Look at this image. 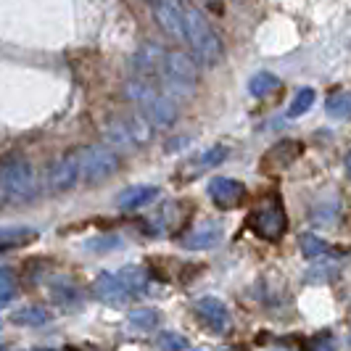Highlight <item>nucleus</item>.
<instances>
[{
	"label": "nucleus",
	"mask_w": 351,
	"mask_h": 351,
	"mask_svg": "<svg viewBox=\"0 0 351 351\" xmlns=\"http://www.w3.org/2000/svg\"><path fill=\"white\" fill-rule=\"evenodd\" d=\"M156 195H158L156 185H130V188H124L122 193L117 195V206L122 211L143 209L151 201H156Z\"/></svg>",
	"instance_id": "4468645a"
},
{
	"label": "nucleus",
	"mask_w": 351,
	"mask_h": 351,
	"mask_svg": "<svg viewBox=\"0 0 351 351\" xmlns=\"http://www.w3.org/2000/svg\"><path fill=\"white\" fill-rule=\"evenodd\" d=\"M185 45L191 48L193 58L204 66H214L222 61V37L217 35V29L209 24V19L204 16L195 5L185 3Z\"/></svg>",
	"instance_id": "7ed1b4c3"
},
{
	"label": "nucleus",
	"mask_w": 351,
	"mask_h": 351,
	"mask_svg": "<svg viewBox=\"0 0 351 351\" xmlns=\"http://www.w3.org/2000/svg\"><path fill=\"white\" fill-rule=\"evenodd\" d=\"M35 351H56V349H35Z\"/></svg>",
	"instance_id": "2f4dec72"
},
{
	"label": "nucleus",
	"mask_w": 351,
	"mask_h": 351,
	"mask_svg": "<svg viewBox=\"0 0 351 351\" xmlns=\"http://www.w3.org/2000/svg\"><path fill=\"white\" fill-rule=\"evenodd\" d=\"M124 95L138 106V114H143L158 130H169L177 122V101H172L154 82L135 77V80H130L124 85Z\"/></svg>",
	"instance_id": "f03ea898"
},
{
	"label": "nucleus",
	"mask_w": 351,
	"mask_h": 351,
	"mask_svg": "<svg viewBox=\"0 0 351 351\" xmlns=\"http://www.w3.org/2000/svg\"><path fill=\"white\" fill-rule=\"evenodd\" d=\"M0 188H3V204H24V201H32L37 193V177H35L32 164L21 156H8L3 161Z\"/></svg>",
	"instance_id": "20e7f679"
},
{
	"label": "nucleus",
	"mask_w": 351,
	"mask_h": 351,
	"mask_svg": "<svg viewBox=\"0 0 351 351\" xmlns=\"http://www.w3.org/2000/svg\"><path fill=\"white\" fill-rule=\"evenodd\" d=\"M135 71L141 80L156 82L172 101L191 98L198 88L195 58L182 51H169L156 43H143L135 53Z\"/></svg>",
	"instance_id": "f257e3e1"
},
{
	"label": "nucleus",
	"mask_w": 351,
	"mask_h": 351,
	"mask_svg": "<svg viewBox=\"0 0 351 351\" xmlns=\"http://www.w3.org/2000/svg\"><path fill=\"white\" fill-rule=\"evenodd\" d=\"M37 238V230L32 228H3V235H0V248L3 251H11L16 246H27Z\"/></svg>",
	"instance_id": "6ab92c4d"
},
{
	"label": "nucleus",
	"mask_w": 351,
	"mask_h": 351,
	"mask_svg": "<svg viewBox=\"0 0 351 351\" xmlns=\"http://www.w3.org/2000/svg\"><path fill=\"white\" fill-rule=\"evenodd\" d=\"M222 225L219 222H201L198 228H193L191 232H185L182 238H180V246L188 248V251H204V248H214L219 241H222Z\"/></svg>",
	"instance_id": "ddd939ff"
},
{
	"label": "nucleus",
	"mask_w": 351,
	"mask_h": 351,
	"mask_svg": "<svg viewBox=\"0 0 351 351\" xmlns=\"http://www.w3.org/2000/svg\"><path fill=\"white\" fill-rule=\"evenodd\" d=\"M82 180V167H80V151L69 154V156L58 158L48 169V185H51L53 193H61V191H69L77 182Z\"/></svg>",
	"instance_id": "1a4fd4ad"
},
{
	"label": "nucleus",
	"mask_w": 351,
	"mask_h": 351,
	"mask_svg": "<svg viewBox=\"0 0 351 351\" xmlns=\"http://www.w3.org/2000/svg\"><path fill=\"white\" fill-rule=\"evenodd\" d=\"M151 3H154V0H151Z\"/></svg>",
	"instance_id": "f704fd0d"
},
{
	"label": "nucleus",
	"mask_w": 351,
	"mask_h": 351,
	"mask_svg": "<svg viewBox=\"0 0 351 351\" xmlns=\"http://www.w3.org/2000/svg\"><path fill=\"white\" fill-rule=\"evenodd\" d=\"M228 351H246L243 346H232V349H228Z\"/></svg>",
	"instance_id": "7c9ffc66"
},
{
	"label": "nucleus",
	"mask_w": 351,
	"mask_h": 351,
	"mask_svg": "<svg viewBox=\"0 0 351 351\" xmlns=\"http://www.w3.org/2000/svg\"><path fill=\"white\" fill-rule=\"evenodd\" d=\"M51 319V312L45 306H21L11 315V322L16 325H27V328H40Z\"/></svg>",
	"instance_id": "aec40b11"
},
{
	"label": "nucleus",
	"mask_w": 351,
	"mask_h": 351,
	"mask_svg": "<svg viewBox=\"0 0 351 351\" xmlns=\"http://www.w3.org/2000/svg\"><path fill=\"white\" fill-rule=\"evenodd\" d=\"M211 3H217V0H211Z\"/></svg>",
	"instance_id": "72a5a7b5"
},
{
	"label": "nucleus",
	"mask_w": 351,
	"mask_h": 351,
	"mask_svg": "<svg viewBox=\"0 0 351 351\" xmlns=\"http://www.w3.org/2000/svg\"><path fill=\"white\" fill-rule=\"evenodd\" d=\"M346 172L351 175V151H349V156H346Z\"/></svg>",
	"instance_id": "c756f323"
},
{
	"label": "nucleus",
	"mask_w": 351,
	"mask_h": 351,
	"mask_svg": "<svg viewBox=\"0 0 351 351\" xmlns=\"http://www.w3.org/2000/svg\"><path fill=\"white\" fill-rule=\"evenodd\" d=\"M315 106V88H301L296 95H293V101L288 106V117L291 119H296V117H304L309 108Z\"/></svg>",
	"instance_id": "b1692460"
},
{
	"label": "nucleus",
	"mask_w": 351,
	"mask_h": 351,
	"mask_svg": "<svg viewBox=\"0 0 351 351\" xmlns=\"http://www.w3.org/2000/svg\"><path fill=\"white\" fill-rule=\"evenodd\" d=\"M156 349H161V351H188L191 349V343H188V338H182V335L172 333V330H164V333L156 335Z\"/></svg>",
	"instance_id": "a878e982"
},
{
	"label": "nucleus",
	"mask_w": 351,
	"mask_h": 351,
	"mask_svg": "<svg viewBox=\"0 0 351 351\" xmlns=\"http://www.w3.org/2000/svg\"><path fill=\"white\" fill-rule=\"evenodd\" d=\"M325 111H328L330 119H338V122L351 119V93L349 90H338V93H333V95L325 101Z\"/></svg>",
	"instance_id": "a211bd4d"
},
{
	"label": "nucleus",
	"mask_w": 351,
	"mask_h": 351,
	"mask_svg": "<svg viewBox=\"0 0 351 351\" xmlns=\"http://www.w3.org/2000/svg\"><path fill=\"white\" fill-rule=\"evenodd\" d=\"M301 154V145L293 141H282L278 143L275 148H269L267 151V158H264V169H282V167H288L293 158Z\"/></svg>",
	"instance_id": "dca6fc26"
},
{
	"label": "nucleus",
	"mask_w": 351,
	"mask_h": 351,
	"mask_svg": "<svg viewBox=\"0 0 351 351\" xmlns=\"http://www.w3.org/2000/svg\"><path fill=\"white\" fill-rule=\"evenodd\" d=\"M93 296L104 304H111V306H122L132 299V293L127 291V285L119 280V275H111V272H104L93 280Z\"/></svg>",
	"instance_id": "f8f14e48"
},
{
	"label": "nucleus",
	"mask_w": 351,
	"mask_h": 351,
	"mask_svg": "<svg viewBox=\"0 0 351 351\" xmlns=\"http://www.w3.org/2000/svg\"><path fill=\"white\" fill-rule=\"evenodd\" d=\"M80 167H82V180L88 185H95L119 169V154L108 145H88L80 151Z\"/></svg>",
	"instance_id": "423d86ee"
},
{
	"label": "nucleus",
	"mask_w": 351,
	"mask_h": 351,
	"mask_svg": "<svg viewBox=\"0 0 351 351\" xmlns=\"http://www.w3.org/2000/svg\"><path fill=\"white\" fill-rule=\"evenodd\" d=\"M248 228L254 230L262 241H280L288 228V219H285V211L278 198H267L262 206L251 211L248 217Z\"/></svg>",
	"instance_id": "0eeeda50"
},
{
	"label": "nucleus",
	"mask_w": 351,
	"mask_h": 351,
	"mask_svg": "<svg viewBox=\"0 0 351 351\" xmlns=\"http://www.w3.org/2000/svg\"><path fill=\"white\" fill-rule=\"evenodd\" d=\"M119 280L127 285V291L135 296V293H145L148 291V285H151V278H148V272H145V267L141 264H127L119 269Z\"/></svg>",
	"instance_id": "f3484780"
},
{
	"label": "nucleus",
	"mask_w": 351,
	"mask_h": 351,
	"mask_svg": "<svg viewBox=\"0 0 351 351\" xmlns=\"http://www.w3.org/2000/svg\"><path fill=\"white\" fill-rule=\"evenodd\" d=\"M51 299L58 304V306H64V309H74V306H80V299H82V293H80V288H77V282L71 280V278H53L51 280Z\"/></svg>",
	"instance_id": "2eb2a0df"
},
{
	"label": "nucleus",
	"mask_w": 351,
	"mask_h": 351,
	"mask_svg": "<svg viewBox=\"0 0 351 351\" xmlns=\"http://www.w3.org/2000/svg\"><path fill=\"white\" fill-rule=\"evenodd\" d=\"M195 317L209 328L211 333H225L230 328V312L228 306L214 296H204V299L195 301Z\"/></svg>",
	"instance_id": "9b49d317"
},
{
	"label": "nucleus",
	"mask_w": 351,
	"mask_h": 351,
	"mask_svg": "<svg viewBox=\"0 0 351 351\" xmlns=\"http://www.w3.org/2000/svg\"><path fill=\"white\" fill-rule=\"evenodd\" d=\"M154 16L169 37L185 43V0H154Z\"/></svg>",
	"instance_id": "6e6552de"
},
{
	"label": "nucleus",
	"mask_w": 351,
	"mask_h": 351,
	"mask_svg": "<svg viewBox=\"0 0 351 351\" xmlns=\"http://www.w3.org/2000/svg\"><path fill=\"white\" fill-rule=\"evenodd\" d=\"M301 243V251H304V256L306 259H319V256H325L328 251H330V246L319 238V235H315V232H304L299 238Z\"/></svg>",
	"instance_id": "5701e85b"
},
{
	"label": "nucleus",
	"mask_w": 351,
	"mask_h": 351,
	"mask_svg": "<svg viewBox=\"0 0 351 351\" xmlns=\"http://www.w3.org/2000/svg\"><path fill=\"white\" fill-rule=\"evenodd\" d=\"M119 246V241L114 238V235H108V238H98V241H90L88 248H93V251H111V248Z\"/></svg>",
	"instance_id": "cd10ccee"
},
{
	"label": "nucleus",
	"mask_w": 351,
	"mask_h": 351,
	"mask_svg": "<svg viewBox=\"0 0 351 351\" xmlns=\"http://www.w3.org/2000/svg\"><path fill=\"white\" fill-rule=\"evenodd\" d=\"M278 88H280V77H275L272 71H256V74L248 80V93H251L254 98H264V95L275 93Z\"/></svg>",
	"instance_id": "412c9836"
},
{
	"label": "nucleus",
	"mask_w": 351,
	"mask_h": 351,
	"mask_svg": "<svg viewBox=\"0 0 351 351\" xmlns=\"http://www.w3.org/2000/svg\"><path fill=\"white\" fill-rule=\"evenodd\" d=\"M349 349H351V330H349Z\"/></svg>",
	"instance_id": "473e14b6"
},
{
	"label": "nucleus",
	"mask_w": 351,
	"mask_h": 351,
	"mask_svg": "<svg viewBox=\"0 0 351 351\" xmlns=\"http://www.w3.org/2000/svg\"><path fill=\"white\" fill-rule=\"evenodd\" d=\"M209 198L219 209H238L246 201V185L232 177H214L209 182Z\"/></svg>",
	"instance_id": "9d476101"
},
{
	"label": "nucleus",
	"mask_w": 351,
	"mask_h": 351,
	"mask_svg": "<svg viewBox=\"0 0 351 351\" xmlns=\"http://www.w3.org/2000/svg\"><path fill=\"white\" fill-rule=\"evenodd\" d=\"M309 351H335V346L330 338H319V341H315V346Z\"/></svg>",
	"instance_id": "c85d7f7f"
},
{
	"label": "nucleus",
	"mask_w": 351,
	"mask_h": 351,
	"mask_svg": "<svg viewBox=\"0 0 351 351\" xmlns=\"http://www.w3.org/2000/svg\"><path fill=\"white\" fill-rule=\"evenodd\" d=\"M158 312L156 309H151V306H135V309H130V325L132 328H138V330H154L158 328Z\"/></svg>",
	"instance_id": "4be33fe9"
},
{
	"label": "nucleus",
	"mask_w": 351,
	"mask_h": 351,
	"mask_svg": "<svg viewBox=\"0 0 351 351\" xmlns=\"http://www.w3.org/2000/svg\"><path fill=\"white\" fill-rule=\"evenodd\" d=\"M151 127L143 114H119L106 124V141L119 151H135L151 141Z\"/></svg>",
	"instance_id": "39448f33"
},
{
	"label": "nucleus",
	"mask_w": 351,
	"mask_h": 351,
	"mask_svg": "<svg viewBox=\"0 0 351 351\" xmlns=\"http://www.w3.org/2000/svg\"><path fill=\"white\" fill-rule=\"evenodd\" d=\"M14 293H16V278H14V272L8 267H3L0 269V301H3V306L11 304Z\"/></svg>",
	"instance_id": "bb28decb"
},
{
	"label": "nucleus",
	"mask_w": 351,
	"mask_h": 351,
	"mask_svg": "<svg viewBox=\"0 0 351 351\" xmlns=\"http://www.w3.org/2000/svg\"><path fill=\"white\" fill-rule=\"evenodd\" d=\"M228 145H211L209 151H204L198 161H195V172H204V169H211V167H217V164H222L225 158H228Z\"/></svg>",
	"instance_id": "393cba45"
}]
</instances>
